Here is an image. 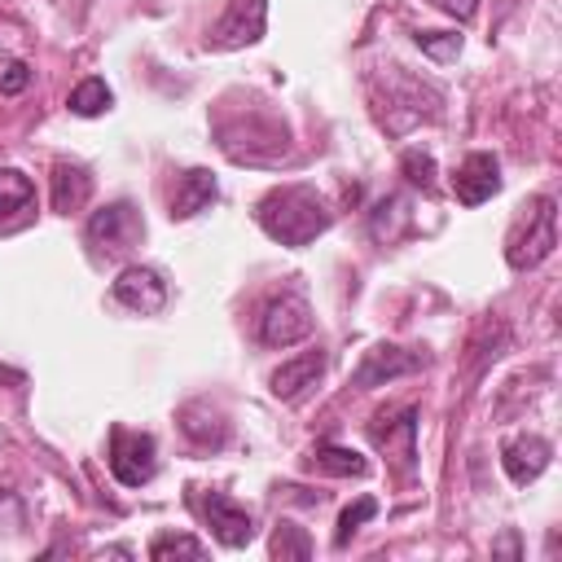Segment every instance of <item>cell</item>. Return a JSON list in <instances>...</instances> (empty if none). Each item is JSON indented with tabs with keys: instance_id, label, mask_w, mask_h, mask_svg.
<instances>
[{
	"instance_id": "1",
	"label": "cell",
	"mask_w": 562,
	"mask_h": 562,
	"mask_svg": "<svg viewBox=\"0 0 562 562\" xmlns=\"http://www.w3.org/2000/svg\"><path fill=\"white\" fill-rule=\"evenodd\" d=\"M255 220H259V228L272 241H281V246H307V241H316L334 224V211H329V202L312 184H277L272 193L259 198Z\"/></svg>"
},
{
	"instance_id": "2",
	"label": "cell",
	"mask_w": 562,
	"mask_h": 562,
	"mask_svg": "<svg viewBox=\"0 0 562 562\" xmlns=\"http://www.w3.org/2000/svg\"><path fill=\"white\" fill-rule=\"evenodd\" d=\"M527 215H518V224L505 237V263L509 268H536L540 259L553 255L558 246V202L553 198H536L531 206H522Z\"/></svg>"
},
{
	"instance_id": "3",
	"label": "cell",
	"mask_w": 562,
	"mask_h": 562,
	"mask_svg": "<svg viewBox=\"0 0 562 562\" xmlns=\"http://www.w3.org/2000/svg\"><path fill=\"white\" fill-rule=\"evenodd\" d=\"M154 470H158V443H154V435L114 426L110 430V474L123 487H145L154 479Z\"/></svg>"
},
{
	"instance_id": "4",
	"label": "cell",
	"mask_w": 562,
	"mask_h": 562,
	"mask_svg": "<svg viewBox=\"0 0 562 562\" xmlns=\"http://www.w3.org/2000/svg\"><path fill=\"white\" fill-rule=\"evenodd\" d=\"M83 237L97 255H123L145 237V224H140V211L132 202H110V206L88 215Z\"/></svg>"
},
{
	"instance_id": "5",
	"label": "cell",
	"mask_w": 562,
	"mask_h": 562,
	"mask_svg": "<svg viewBox=\"0 0 562 562\" xmlns=\"http://www.w3.org/2000/svg\"><path fill=\"white\" fill-rule=\"evenodd\" d=\"M312 334V307L303 294H281L259 316V342L268 347H294Z\"/></svg>"
},
{
	"instance_id": "6",
	"label": "cell",
	"mask_w": 562,
	"mask_h": 562,
	"mask_svg": "<svg viewBox=\"0 0 562 562\" xmlns=\"http://www.w3.org/2000/svg\"><path fill=\"white\" fill-rule=\"evenodd\" d=\"M263 26H268V0H228L224 18L211 26V44L246 48V44L263 40Z\"/></svg>"
},
{
	"instance_id": "7",
	"label": "cell",
	"mask_w": 562,
	"mask_h": 562,
	"mask_svg": "<svg viewBox=\"0 0 562 562\" xmlns=\"http://www.w3.org/2000/svg\"><path fill=\"white\" fill-rule=\"evenodd\" d=\"M114 299L127 307V312H140V316H154L167 307V281L145 268V263H127L119 277H114Z\"/></svg>"
},
{
	"instance_id": "8",
	"label": "cell",
	"mask_w": 562,
	"mask_h": 562,
	"mask_svg": "<svg viewBox=\"0 0 562 562\" xmlns=\"http://www.w3.org/2000/svg\"><path fill=\"white\" fill-rule=\"evenodd\" d=\"M202 514H206V522H211V531H215L220 544H228V549H246V544L255 540V518H250V509L237 505L233 496H224V492H206V496H202Z\"/></svg>"
},
{
	"instance_id": "9",
	"label": "cell",
	"mask_w": 562,
	"mask_h": 562,
	"mask_svg": "<svg viewBox=\"0 0 562 562\" xmlns=\"http://www.w3.org/2000/svg\"><path fill=\"white\" fill-rule=\"evenodd\" d=\"M422 364H426L422 351H404V347L378 342V347L364 351V360H360V369H356L351 382H356L360 391H369V386H382V382H391V378H404V373H413V369H422Z\"/></svg>"
},
{
	"instance_id": "10",
	"label": "cell",
	"mask_w": 562,
	"mask_h": 562,
	"mask_svg": "<svg viewBox=\"0 0 562 562\" xmlns=\"http://www.w3.org/2000/svg\"><path fill=\"white\" fill-rule=\"evenodd\" d=\"M496 189H501V162L492 154H470L452 171V193H457L461 206H483Z\"/></svg>"
},
{
	"instance_id": "11",
	"label": "cell",
	"mask_w": 562,
	"mask_h": 562,
	"mask_svg": "<svg viewBox=\"0 0 562 562\" xmlns=\"http://www.w3.org/2000/svg\"><path fill=\"white\" fill-rule=\"evenodd\" d=\"M549 457H553V443L540 439V435H518L501 448V465L509 474V483H536L544 470H549Z\"/></svg>"
},
{
	"instance_id": "12",
	"label": "cell",
	"mask_w": 562,
	"mask_h": 562,
	"mask_svg": "<svg viewBox=\"0 0 562 562\" xmlns=\"http://www.w3.org/2000/svg\"><path fill=\"white\" fill-rule=\"evenodd\" d=\"M35 215V184L18 167H0V233L22 228Z\"/></svg>"
},
{
	"instance_id": "13",
	"label": "cell",
	"mask_w": 562,
	"mask_h": 562,
	"mask_svg": "<svg viewBox=\"0 0 562 562\" xmlns=\"http://www.w3.org/2000/svg\"><path fill=\"white\" fill-rule=\"evenodd\" d=\"M325 373V351H303L294 360H285L281 369H272L268 386L277 400H299L307 386H316V378Z\"/></svg>"
},
{
	"instance_id": "14",
	"label": "cell",
	"mask_w": 562,
	"mask_h": 562,
	"mask_svg": "<svg viewBox=\"0 0 562 562\" xmlns=\"http://www.w3.org/2000/svg\"><path fill=\"white\" fill-rule=\"evenodd\" d=\"M215 193H220V184H215V176L206 167L184 171L176 193H171V220H193L198 211H206L215 202Z\"/></svg>"
},
{
	"instance_id": "15",
	"label": "cell",
	"mask_w": 562,
	"mask_h": 562,
	"mask_svg": "<svg viewBox=\"0 0 562 562\" xmlns=\"http://www.w3.org/2000/svg\"><path fill=\"white\" fill-rule=\"evenodd\" d=\"M88 193H92L88 167H79V162H57L53 167V211L70 215V211H79L88 202Z\"/></svg>"
},
{
	"instance_id": "16",
	"label": "cell",
	"mask_w": 562,
	"mask_h": 562,
	"mask_svg": "<svg viewBox=\"0 0 562 562\" xmlns=\"http://www.w3.org/2000/svg\"><path fill=\"white\" fill-rule=\"evenodd\" d=\"M307 461L325 474H338V479H364L369 474V457H360L356 448H342V443H316Z\"/></svg>"
},
{
	"instance_id": "17",
	"label": "cell",
	"mask_w": 562,
	"mask_h": 562,
	"mask_svg": "<svg viewBox=\"0 0 562 562\" xmlns=\"http://www.w3.org/2000/svg\"><path fill=\"white\" fill-rule=\"evenodd\" d=\"M70 114H79V119H97V114H105L110 105H114V92L105 88V79H83V83H75V92H70Z\"/></svg>"
},
{
	"instance_id": "18",
	"label": "cell",
	"mask_w": 562,
	"mask_h": 562,
	"mask_svg": "<svg viewBox=\"0 0 562 562\" xmlns=\"http://www.w3.org/2000/svg\"><path fill=\"white\" fill-rule=\"evenodd\" d=\"M272 558H294V562H303V558H312V540H307V531L303 527H294V522H277V531H272Z\"/></svg>"
},
{
	"instance_id": "19",
	"label": "cell",
	"mask_w": 562,
	"mask_h": 562,
	"mask_svg": "<svg viewBox=\"0 0 562 562\" xmlns=\"http://www.w3.org/2000/svg\"><path fill=\"white\" fill-rule=\"evenodd\" d=\"M149 558L154 562H167V558H206V544L193 540V536H158L149 544Z\"/></svg>"
},
{
	"instance_id": "20",
	"label": "cell",
	"mask_w": 562,
	"mask_h": 562,
	"mask_svg": "<svg viewBox=\"0 0 562 562\" xmlns=\"http://www.w3.org/2000/svg\"><path fill=\"white\" fill-rule=\"evenodd\" d=\"M373 514H378V501H373V496H360L356 505H347V509L338 514V531H334V544L342 549V544L356 536V527H360V522H369Z\"/></svg>"
},
{
	"instance_id": "21",
	"label": "cell",
	"mask_w": 562,
	"mask_h": 562,
	"mask_svg": "<svg viewBox=\"0 0 562 562\" xmlns=\"http://www.w3.org/2000/svg\"><path fill=\"white\" fill-rule=\"evenodd\" d=\"M422 53H430L435 61H452L461 53V35H448V31H417L413 35Z\"/></svg>"
},
{
	"instance_id": "22",
	"label": "cell",
	"mask_w": 562,
	"mask_h": 562,
	"mask_svg": "<svg viewBox=\"0 0 562 562\" xmlns=\"http://www.w3.org/2000/svg\"><path fill=\"white\" fill-rule=\"evenodd\" d=\"M400 167H404L408 184H417V189H426V193L435 189V158H430V154H422V149H404Z\"/></svg>"
},
{
	"instance_id": "23",
	"label": "cell",
	"mask_w": 562,
	"mask_h": 562,
	"mask_svg": "<svg viewBox=\"0 0 562 562\" xmlns=\"http://www.w3.org/2000/svg\"><path fill=\"white\" fill-rule=\"evenodd\" d=\"M26 83H31V70H26V61H0V92H4V97L22 92Z\"/></svg>"
},
{
	"instance_id": "24",
	"label": "cell",
	"mask_w": 562,
	"mask_h": 562,
	"mask_svg": "<svg viewBox=\"0 0 562 562\" xmlns=\"http://www.w3.org/2000/svg\"><path fill=\"white\" fill-rule=\"evenodd\" d=\"M435 9H443V13H452V18H474V9H479V0H430Z\"/></svg>"
},
{
	"instance_id": "25",
	"label": "cell",
	"mask_w": 562,
	"mask_h": 562,
	"mask_svg": "<svg viewBox=\"0 0 562 562\" xmlns=\"http://www.w3.org/2000/svg\"><path fill=\"white\" fill-rule=\"evenodd\" d=\"M496 549H501V553H518V540H514V536H505Z\"/></svg>"
}]
</instances>
